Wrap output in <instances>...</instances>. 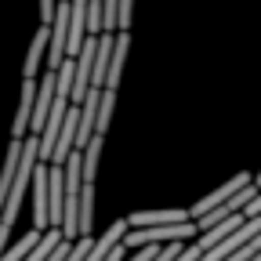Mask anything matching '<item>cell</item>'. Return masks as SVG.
Masks as SVG:
<instances>
[{
	"label": "cell",
	"instance_id": "cell-3",
	"mask_svg": "<svg viewBox=\"0 0 261 261\" xmlns=\"http://www.w3.org/2000/svg\"><path fill=\"white\" fill-rule=\"evenodd\" d=\"M250 181H254V174H247V171H240L236 178H228L225 185H218L214 192H207V196H203V200H196V203L189 207V218H192V221H196V218H203L207 211H214V207H221L225 200H232V196H236L240 189H247Z\"/></svg>",
	"mask_w": 261,
	"mask_h": 261
},
{
	"label": "cell",
	"instance_id": "cell-14",
	"mask_svg": "<svg viewBox=\"0 0 261 261\" xmlns=\"http://www.w3.org/2000/svg\"><path fill=\"white\" fill-rule=\"evenodd\" d=\"M40 236H44V232H37V228H29V232H25V236H22V240H18L15 247H8L4 254H0V261H25V254H29L33 247L40 243Z\"/></svg>",
	"mask_w": 261,
	"mask_h": 261
},
{
	"label": "cell",
	"instance_id": "cell-7",
	"mask_svg": "<svg viewBox=\"0 0 261 261\" xmlns=\"http://www.w3.org/2000/svg\"><path fill=\"white\" fill-rule=\"evenodd\" d=\"M62 189H65L62 167H51L47 163V221L55 228H62Z\"/></svg>",
	"mask_w": 261,
	"mask_h": 261
},
{
	"label": "cell",
	"instance_id": "cell-18",
	"mask_svg": "<svg viewBox=\"0 0 261 261\" xmlns=\"http://www.w3.org/2000/svg\"><path fill=\"white\" fill-rule=\"evenodd\" d=\"M156 254H160V247H152V243H149V247H138V250H127V257H123V261H152Z\"/></svg>",
	"mask_w": 261,
	"mask_h": 261
},
{
	"label": "cell",
	"instance_id": "cell-16",
	"mask_svg": "<svg viewBox=\"0 0 261 261\" xmlns=\"http://www.w3.org/2000/svg\"><path fill=\"white\" fill-rule=\"evenodd\" d=\"M116 8L120 0H102V33H116Z\"/></svg>",
	"mask_w": 261,
	"mask_h": 261
},
{
	"label": "cell",
	"instance_id": "cell-15",
	"mask_svg": "<svg viewBox=\"0 0 261 261\" xmlns=\"http://www.w3.org/2000/svg\"><path fill=\"white\" fill-rule=\"evenodd\" d=\"M58 243H62V232H58V228H47V232L40 236V243L25 254V261H44V257H47V254H51Z\"/></svg>",
	"mask_w": 261,
	"mask_h": 261
},
{
	"label": "cell",
	"instance_id": "cell-9",
	"mask_svg": "<svg viewBox=\"0 0 261 261\" xmlns=\"http://www.w3.org/2000/svg\"><path fill=\"white\" fill-rule=\"evenodd\" d=\"M109 58H113V33H98V47H94V65H91V87H106Z\"/></svg>",
	"mask_w": 261,
	"mask_h": 261
},
{
	"label": "cell",
	"instance_id": "cell-20",
	"mask_svg": "<svg viewBox=\"0 0 261 261\" xmlns=\"http://www.w3.org/2000/svg\"><path fill=\"white\" fill-rule=\"evenodd\" d=\"M254 185H257V189H261V171H257V174H254Z\"/></svg>",
	"mask_w": 261,
	"mask_h": 261
},
{
	"label": "cell",
	"instance_id": "cell-5",
	"mask_svg": "<svg viewBox=\"0 0 261 261\" xmlns=\"http://www.w3.org/2000/svg\"><path fill=\"white\" fill-rule=\"evenodd\" d=\"M33 102H37V80H25L22 84V98H18V113L11 123V138L22 142L29 135V120H33Z\"/></svg>",
	"mask_w": 261,
	"mask_h": 261
},
{
	"label": "cell",
	"instance_id": "cell-17",
	"mask_svg": "<svg viewBox=\"0 0 261 261\" xmlns=\"http://www.w3.org/2000/svg\"><path fill=\"white\" fill-rule=\"evenodd\" d=\"M130 11H135V0H120V8H116V33L130 29Z\"/></svg>",
	"mask_w": 261,
	"mask_h": 261
},
{
	"label": "cell",
	"instance_id": "cell-10",
	"mask_svg": "<svg viewBox=\"0 0 261 261\" xmlns=\"http://www.w3.org/2000/svg\"><path fill=\"white\" fill-rule=\"evenodd\" d=\"M47 25H40L37 29V37H33V44H29V55H25V80H37V73H40V65H44V58H47Z\"/></svg>",
	"mask_w": 261,
	"mask_h": 261
},
{
	"label": "cell",
	"instance_id": "cell-2",
	"mask_svg": "<svg viewBox=\"0 0 261 261\" xmlns=\"http://www.w3.org/2000/svg\"><path fill=\"white\" fill-rule=\"evenodd\" d=\"M196 221H174V225H152V228H127L123 232V247L127 250H138V247H163V243H189L196 240Z\"/></svg>",
	"mask_w": 261,
	"mask_h": 261
},
{
	"label": "cell",
	"instance_id": "cell-6",
	"mask_svg": "<svg viewBox=\"0 0 261 261\" xmlns=\"http://www.w3.org/2000/svg\"><path fill=\"white\" fill-rule=\"evenodd\" d=\"M174 221H189V211L171 207V211H135L127 218L130 228H152V225H174Z\"/></svg>",
	"mask_w": 261,
	"mask_h": 261
},
{
	"label": "cell",
	"instance_id": "cell-19",
	"mask_svg": "<svg viewBox=\"0 0 261 261\" xmlns=\"http://www.w3.org/2000/svg\"><path fill=\"white\" fill-rule=\"evenodd\" d=\"M55 8H58V0H40V25H51Z\"/></svg>",
	"mask_w": 261,
	"mask_h": 261
},
{
	"label": "cell",
	"instance_id": "cell-13",
	"mask_svg": "<svg viewBox=\"0 0 261 261\" xmlns=\"http://www.w3.org/2000/svg\"><path fill=\"white\" fill-rule=\"evenodd\" d=\"M113 109H116V91L102 87V102H98V113H94V135H106V130H109Z\"/></svg>",
	"mask_w": 261,
	"mask_h": 261
},
{
	"label": "cell",
	"instance_id": "cell-4",
	"mask_svg": "<svg viewBox=\"0 0 261 261\" xmlns=\"http://www.w3.org/2000/svg\"><path fill=\"white\" fill-rule=\"evenodd\" d=\"M47 163L37 160V167H33V228L47 232Z\"/></svg>",
	"mask_w": 261,
	"mask_h": 261
},
{
	"label": "cell",
	"instance_id": "cell-11",
	"mask_svg": "<svg viewBox=\"0 0 261 261\" xmlns=\"http://www.w3.org/2000/svg\"><path fill=\"white\" fill-rule=\"evenodd\" d=\"M102 142L106 135H91L87 149H80V178L94 185V174H98V160H102Z\"/></svg>",
	"mask_w": 261,
	"mask_h": 261
},
{
	"label": "cell",
	"instance_id": "cell-12",
	"mask_svg": "<svg viewBox=\"0 0 261 261\" xmlns=\"http://www.w3.org/2000/svg\"><path fill=\"white\" fill-rule=\"evenodd\" d=\"M18 156H22V142L11 138L8 145V156H4V171H0V211H4V200H8V189L15 181V171H18Z\"/></svg>",
	"mask_w": 261,
	"mask_h": 261
},
{
	"label": "cell",
	"instance_id": "cell-1",
	"mask_svg": "<svg viewBox=\"0 0 261 261\" xmlns=\"http://www.w3.org/2000/svg\"><path fill=\"white\" fill-rule=\"evenodd\" d=\"M40 160V138L37 135H25L22 138V156H18V171H15V181L8 189V200H4V211H0V228H15V218H18V207L25 200V189H29V178H33V167Z\"/></svg>",
	"mask_w": 261,
	"mask_h": 261
},
{
	"label": "cell",
	"instance_id": "cell-8",
	"mask_svg": "<svg viewBox=\"0 0 261 261\" xmlns=\"http://www.w3.org/2000/svg\"><path fill=\"white\" fill-rule=\"evenodd\" d=\"M127 51H130V33H113V58H109V73H106V87L109 91L120 87V73H123Z\"/></svg>",
	"mask_w": 261,
	"mask_h": 261
}]
</instances>
